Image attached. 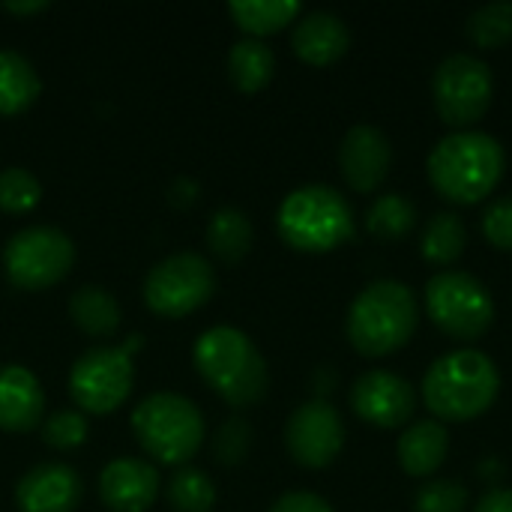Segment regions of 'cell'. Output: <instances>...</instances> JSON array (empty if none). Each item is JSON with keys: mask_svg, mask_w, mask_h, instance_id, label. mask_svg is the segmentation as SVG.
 I'll use <instances>...</instances> for the list:
<instances>
[{"mask_svg": "<svg viewBox=\"0 0 512 512\" xmlns=\"http://www.w3.org/2000/svg\"><path fill=\"white\" fill-rule=\"evenodd\" d=\"M507 168L504 147L495 135L462 129L435 144L426 171L435 192L453 204H477L495 192Z\"/></svg>", "mask_w": 512, "mask_h": 512, "instance_id": "6da1fadb", "label": "cell"}, {"mask_svg": "<svg viewBox=\"0 0 512 512\" xmlns=\"http://www.w3.org/2000/svg\"><path fill=\"white\" fill-rule=\"evenodd\" d=\"M501 393V372L492 357L462 348L438 357L423 378V402L444 423H468L486 414Z\"/></svg>", "mask_w": 512, "mask_h": 512, "instance_id": "7a4b0ae2", "label": "cell"}, {"mask_svg": "<svg viewBox=\"0 0 512 512\" xmlns=\"http://www.w3.org/2000/svg\"><path fill=\"white\" fill-rule=\"evenodd\" d=\"M420 306L414 291L396 279L366 285L348 309V342L363 357H390L417 333Z\"/></svg>", "mask_w": 512, "mask_h": 512, "instance_id": "3957f363", "label": "cell"}, {"mask_svg": "<svg viewBox=\"0 0 512 512\" xmlns=\"http://www.w3.org/2000/svg\"><path fill=\"white\" fill-rule=\"evenodd\" d=\"M198 375L231 408H249L264 399L270 375L255 342L237 327H210L192 348Z\"/></svg>", "mask_w": 512, "mask_h": 512, "instance_id": "277c9868", "label": "cell"}, {"mask_svg": "<svg viewBox=\"0 0 512 512\" xmlns=\"http://www.w3.org/2000/svg\"><path fill=\"white\" fill-rule=\"evenodd\" d=\"M279 237L297 252H333L354 237V210L348 198L324 183L294 189L276 213Z\"/></svg>", "mask_w": 512, "mask_h": 512, "instance_id": "5b68a950", "label": "cell"}, {"mask_svg": "<svg viewBox=\"0 0 512 512\" xmlns=\"http://www.w3.org/2000/svg\"><path fill=\"white\" fill-rule=\"evenodd\" d=\"M135 441L162 465H186L204 444V417L180 393H153L132 411Z\"/></svg>", "mask_w": 512, "mask_h": 512, "instance_id": "8992f818", "label": "cell"}, {"mask_svg": "<svg viewBox=\"0 0 512 512\" xmlns=\"http://www.w3.org/2000/svg\"><path fill=\"white\" fill-rule=\"evenodd\" d=\"M426 312L435 327L456 342H477L495 324L489 288L465 270H441L426 285Z\"/></svg>", "mask_w": 512, "mask_h": 512, "instance_id": "52a82bcc", "label": "cell"}, {"mask_svg": "<svg viewBox=\"0 0 512 512\" xmlns=\"http://www.w3.org/2000/svg\"><path fill=\"white\" fill-rule=\"evenodd\" d=\"M432 96L441 120L462 132L477 120H483V114L492 108V96H495L492 69L474 54H450L435 69Z\"/></svg>", "mask_w": 512, "mask_h": 512, "instance_id": "ba28073f", "label": "cell"}, {"mask_svg": "<svg viewBox=\"0 0 512 512\" xmlns=\"http://www.w3.org/2000/svg\"><path fill=\"white\" fill-rule=\"evenodd\" d=\"M75 264L72 240L51 225H33L18 231L3 249V267L15 288L45 291L66 279Z\"/></svg>", "mask_w": 512, "mask_h": 512, "instance_id": "9c48e42d", "label": "cell"}, {"mask_svg": "<svg viewBox=\"0 0 512 512\" xmlns=\"http://www.w3.org/2000/svg\"><path fill=\"white\" fill-rule=\"evenodd\" d=\"M216 291V273L198 252L162 258L144 279V303L162 318H183L201 309Z\"/></svg>", "mask_w": 512, "mask_h": 512, "instance_id": "30bf717a", "label": "cell"}, {"mask_svg": "<svg viewBox=\"0 0 512 512\" xmlns=\"http://www.w3.org/2000/svg\"><path fill=\"white\" fill-rule=\"evenodd\" d=\"M132 381L135 366L123 348H93L75 360L69 372V396L87 414H111L129 399Z\"/></svg>", "mask_w": 512, "mask_h": 512, "instance_id": "8fae6325", "label": "cell"}, {"mask_svg": "<svg viewBox=\"0 0 512 512\" xmlns=\"http://www.w3.org/2000/svg\"><path fill=\"white\" fill-rule=\"evenodd\" d=\"M285 444L291 459L303 468L318 471L333 465L345 444V426L339 411L324 399L300 405L285 426Z\"/></svg>", "mask_w": 512, "mask_h": 512, "instance_id": "7c38bea8", "label": "cell"}, {"mask_svg": "<svg viewBox=\"0 0 512 512\" xmlns=\"http://www.w3.org/2000/svg\"><path fill=\"white\" fill-rule=\"evenodd\" d=\"M351 408L360 420L378 429H399L414 417L417 390L396 372L372 369L351 387Z\"/></svg>", "mask_w": 512, "mask_h": 512, "instance_id": "4fadbf2b", "label": "cell"}, {"mask_svg": "<svg viewBox=\"0 0 512 512\" xmlns=\"http://www.w3.org/2000/svg\"><path fill=\"white\" fill-rule=\"evenodd\" d=\"M390 165H393V147L378 126L360 123L345 132L339 147V168L354 192H375L387 180Z\"/></svg>", "mask_w": 512, "mask_h": 512, "instance_id": "5bb4252c", "label": "cell"}, {"mask_svg": "<svg viewBox=\"0 0 512 512\" xmlns=\"http://www.w3.org/2000/svg\"><path fill=\"white\" fill-rule=\"evenodd\" d=\"M81 477L69 465L45 462L30 468L15 486L21 512H75L81 504Z\"/></svg>", "mask_w": 512, "mask_h": 512, "instance_id": "9a60e30c", "label": "cell"}, {"mask_svg": "<svg viewBox=\"0 0 512 512\" xmlns=\"http://www.w3.org/2000/svg\"><path fill=\"white\" fill-rule=\"evenodd\" d=\"M99 498L111 512H147L159 498V471L144 459H114L99 477Z\"/></svg>", "mask_w": 512, "mask_h": 512, "instance_id": "2e32d148", "label": "cell"}, {"mask_svg": "<svg viewBox=\"0 0 512 512\" xmlns=\"http://www.w3.org/2000/svg\"><path fill=\"white\" fill-rule=\"evenodd\" d=\"M45 417V393L36 375L24 366L0 369V429L21 435L33 432Z\"/></svg>", "mask_w": 512, "mask_h": 512, "instance_id": "e0dca14e", "label": "cell"}, {"mask_svg": "<svg viewBox=\"0 0 512 512\" xmlns=\"http://www.w3.org/2000/svg\"><path fill=\"white\" fill-rule=\"evenodd\" d=\"M291 48L309 66H330L348 54L351 30L333 12H309L294 24Z\"/></svg>", "mask_w": 512, "mask_h": 512, "instance_id": "ac0fdd59", "label": "cell"}, {"mask_svg": "<svg viewBox=\"0 0 512 512\" xmlns=\"http://www.w3.org/2000/svg\"><path fill=\"white\" fill-rule=\"evenodd\" d=\"M450 450V435L438 420H420L399 438V465L408 477L426 480L432 477Z\"/></svg>", "mask_w": 512, "mask_h": 512, "instance_id": "d6986e66", "label": "cell"}, {"mask_svg": "<svg viewBox=\"0 0 512 512\" xmlns=\"http://www.w3.org/2000/svg\"><path fill=\"white\" fill-rule=\"evenodd\" d=\"M252 240H255L252 222L237 207H222L207 222V249L222 264H240L249 255Z\"/></svg>", "mask_w": 512, "mask_h": 512, "instance_id": "ffe728a7", "label": "cell"}, {"mask_svg": "<svg viewBox=\"0 0 512 512\" xmlns=\"http://www.w3.org/2000/svg\"><path fill=\"white\" fill-rule=\"evenodd\" d=\"M39 90L42 84L30 60L18 51H0V114L15 117L27 111L36 102Z\"/></svg>", "mask_w": 512, "mask_h": 512, "instance_id": "44dd1931", "label": "cell"}, {"mask_svg": "<svg viewBox=\"0 0 512 512\" xmlns=\"http://www.w3.org/2000/svg\"><path fill=\"white\" fill-rule=\"evenodd\" d=\"M276 54L261 39H240L228 54V75L240 93H258L273 81Z\"/></svg>", "mask_w": 512, "mask_h": 512, "instance_id": "7402d4cb", "label": "cell"}, {"mask_svg": "<svg viewBox=\"0 0 512 512\" xmlns=\"http://www.w3.org/2000/svg\"><path fill=\"white\" fill-rule=\"evenodd\" d=\"M465 246H468V228L462 222L459 213L453 210H441L435 213L426 228H423V237H420V252L429 264L435 267H450L456 264L462 255H465Z\"/></svg>", "mask_w": 512, "mask_h": 512, "instance_id": "603a6c76", "label": "cell"}, {"mask_svg": "<svg viewBox=\"0 0 512 512\" xmlns=\"http://www.w3.org/2000/svg\"><path fill=\"white\" fill-rule=\"evenodd\" d=\"M69 318L81 333L105 339L120 327V306L105 288L84 285L69 297Z\"/></svg>", "mask_w": 512, "mask_h": 512, "instance_id": "cb8c5ba5", "label": "cell"}, {"mask_svg": "<svg viewBox=\"0 0 512 512\" xmlns=\"http://www.w3.org/2000/svg\"><path fill=\"white\" fill-rule=\"evenodd\" d=\"M228 12L234 24L249 33V39H261L294 24L300 18V3L297 0H234Z\"/></svg>", "mask_w": 512, "mask_h": 512, "instance_id": "d4e9b609", "label": "cell"}, {"mask_svg": "<svg viewBox=\"0 0 512 512\" xmlns=\"http://www.w3.org/2000/svg\"><path fill=\"white\" fill-rule=\"evenodd\" d=\"M366 228L372 237H378L384 243L405 240L417 228V207L399 192L378 195L372 201V207L366 210Z\"/></svg>", "mask_w": 512, "mask_h": 512, "instance_id": "484cf974", "label": "cell"}, {"mask_svg": "<svg viewBox=\"0 0 512 512\" xmlns=\"http://www.w3.org/2000/svg\"><path fill=\"white\" fill-rule=\"evenodd\" d=\"M465 33L480 48H501L512 42V0H498L474 9L465 21Z\"/></svg>", "mask_w": 512, "mask_h": 512, "instance_id": "4316f807", "label": "cell"}, {"mask_svg": "<svg viewBox=\"0 0 512 512\" xmlns=\"http://www.w3.org/2000/svg\"><path fill=\"white\" fill-rule=\"evenodd\" d=\"M168 504L177 512H210L216 504V486L204 471L180 468L168 480Z\"/></svg>", "mask_w": 512, "mask_h": 512, "instance_id": "83f0119b", "label": "cell"}, {"mask_svg": "<svg viewBox=\"0 0 512 512\" xmlns=\"http://www.w3.org/2000/svg\"><path fill=\"white\" fill-rule=\"evenodd\" d=\"M42 201V186L27 168L0 171V210L3 213H30Z\"/></svg>", "mask_w": 512, "mask_h": 512, "instance_id": "f1b7e54d", "label": "cell"}, {"mask_svg": "<svg viewBox=\"0 0 512 512\" xmlns=\"http://www.w3.org/2000/svg\"><path fill=\"white\" fill-rule=\"evenodd\" d=\"M87 438V417L78 408H63L54 411L42 423V441L54 450H75Z\"/></svg>", "mask_w": 512, "mask_h": 512, "instance_id": "f546056e", "label": "cell"}, {"mask_svg": "<svg viewBox=\"0 0 512 512\" xmlns=\"http://www.w3.org/2000/svg\"><path fill=\"white\" fill-rule=\"evenodd\" d=\"M468 489L456 480H429L414 495V512H465Z\"/></svg>", "mask_w": 512, "mask_h": 512, "instance_id": "4dcf8cb0", "label": "cell"}, {"mask_svg": "<svg viewBox=\"0 0 512 512\" xmlns=\"http://www.w3.org/2000/svg\"><path fill=\"white\" fill-rule=\"evenodd\" d=\"M252 450V426L243 417H231L213 438V456L222 465H240Z\"/></svg>", "mask_w": 512, "mask_h": 512, "instance_id": "1f68e13d", "label": "cell"}, {"mask_svg": "<svg viewBox=\"0 0 512 512\" xmlns=\"http://www.w3.org/2000/svg\"><path fill=\"white\" fill-rule=\"evenodd\" d=\"M483 234L495 249L512 252V195L498 198L483 213Z\"/></svg>", "mask_w": 512, "mask_h": 512, "instance_id": "d6a6232c", "label": "cell"}, {"mask_svg": "<svg viewBox=\"0 0 512 512\" xmlns=\"http://www.w3.org/2000/svg\"><path fill=\"white\" fill-rule=\"evenodd\" d=\"M270 512H336L321 495H315V492H288V495H282Z\"/></svg>", "mask_w": 512, "mask_h": 512, "instance_id": "836d02e7", "label": "cell"}, {"mask_svg": "<svg viewBox=\"0 0 512 512\" xmlns=\"http://www.w3.org/2000/svg\"><path fill=\"white\" fill-rule=\"evenodd\" d=\"M474 512H512V489H495L489 492Z\"/></svg>", "mask_w": 512, "mask_h": 512, "instance_id": "e575fe53", "label": "cell"}, {"mask_svg": "<svg viewBox=\"0 0 512 512\" xmlns=\"http://www.w3.org/2000/svg\"><path fill=\"white\" fill-rule=\"evenodd\" d=\"M168 198H171L177 207H189V204H195V198H198V183H192V180H177V183L171 186Z\"/></svg>", "mask_w": 512, "mask_h": 512, "instance_id": "d590c367", "label": "cell"}, {"mask_svg": "<svg viewBox=\"0 0 512 512\" xmlns=\"http://www.w3.org/2000/svg\"><path fill=\"white\" fill-rule=\"evenodd\" d=\"M6 9L15 12V15H33V12L48 9V3L45 0H36V3H6Z\"/></svg>", "mask_w": 512, "mask_h": 512, "instance_id": "8d00e7d4", "label": "cell"}]
</instances>
